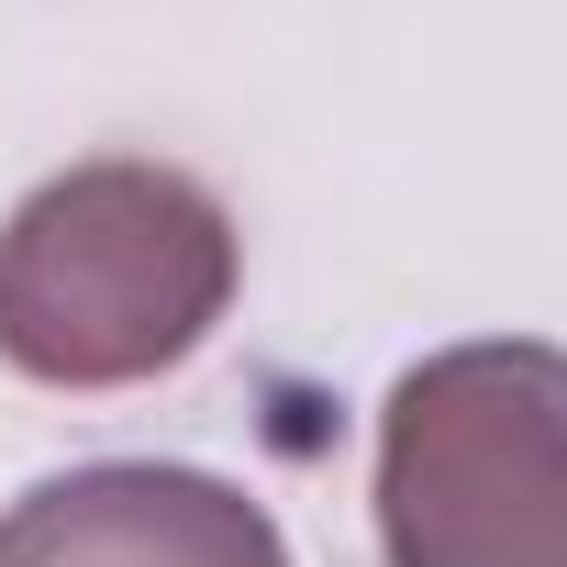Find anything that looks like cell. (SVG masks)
<instances>
[{"label": "cell", "instance_id": "obj_1", "mask_svg": "<svg viewBox=\"0 0 567 567\" xmlns=\"http://www.w3.org/2000/svg\"><path fill=\"white\" fill-rule=\"evenodd\" d=\"M234 212L156 156L56 167L0 223V368L34 390H134L234 312Z\"/></svg>", "mask_w": 567, "mask_h": 567}, {"label": "cell", "instance_id": "obj_2", "mask_svg": "<svg viewBox=\"0 0 567 567\" xmlns=\"http://www.w3.org/2000/svg\"><path fill=\"white\" fill-rule=\"evenodd\" d=\"M379 556L390 567H567V346H434L379 401Z\"/></svg>", "mask_w": 567, "mask_h": 567}, {"label": "cell", "instance_id": "obj_3", "mask_svg": "<svg viewBox=\"0 0 567 567\" xmlns=\"http://www.w3.org/2000/svg\"><path fill=\"white\" fill-rule=\"evenodd\" d=\"M0 567H290L278 512L178 456L56 467L0 512Z\"/></svg>", "mask_w": 567, "mask_h": 567}]
</instances>
